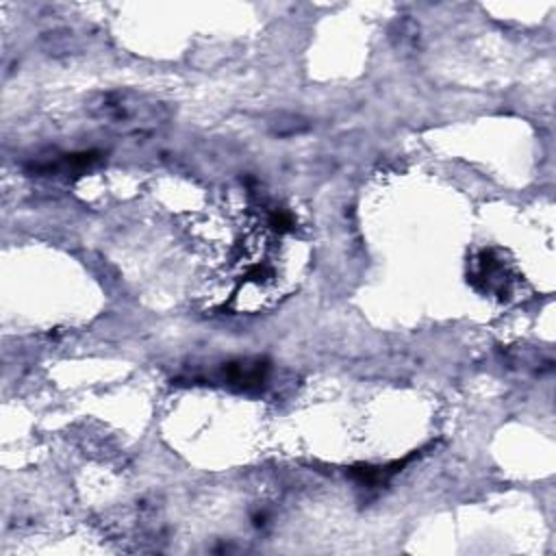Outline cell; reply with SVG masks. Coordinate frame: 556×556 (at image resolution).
<instances>
[{"label": "cell", "instance_id": "obj_1", "mask_svg": "<svg viewBox=\"0 0 556 556\" xmlns=\"http://www.w3.org/2000/svg\"><path fill=\"white\" fill-rule=\"evenodd\" d=\"M87 115L117 135H150L163 128L174 111L154 96L135 89L98 91L87 100Z\"/></svg>", "mask_w": 556, "mask_h": 556}, {"label": "cell", "instance_id": "obj_2", "mask_svg": "<svg viewBox=\"0 0 556 556\" xmlns=\"http://www.w3.org/2000/svg\"><path fill=\"white\" fill-rule=\"evenodd\" d=\"M308 124L306 119L298 117V115H287V117H278V122H274V132L276 135H295L306 130Z\"/></svg>", "mask_w": 556, "mask_h": 556}]
</instances>
